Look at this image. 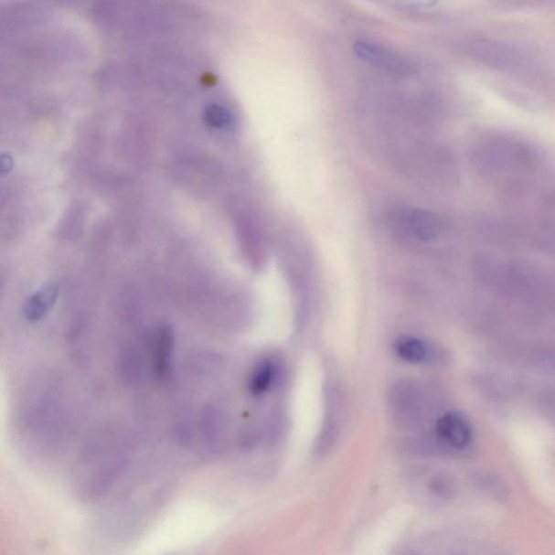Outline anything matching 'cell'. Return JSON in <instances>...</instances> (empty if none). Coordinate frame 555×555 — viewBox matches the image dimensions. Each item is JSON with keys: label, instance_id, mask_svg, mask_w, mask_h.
I'll use <instances>...</instances> for the list:
<instances>
[{"label": "cell", "instance_id": "cell-2", "mask_svg": "<svg viewBox=\"0 0 555 555\" xmlns=\"http://www.w3.org/2000/svg\"><path fill=\"white\" fill-rule=\"evenodd\" d=\"M436 435L443 445L454 449H463L472 441V428L463 414L448 412L438 419Z\"/></svg>", "mask_w": 555, "mask_h": 555}, {"label": "cell", "instance_id": "cell-1", "mask_svg": "<svg viewBox=\"0 0 555 555\" xmlns=\"http://www.w3.org/2000/svg\"><path fill=\"white\" fill-rule=\"evenodd\" d=\"M389 224L396 235L417 242L434 240L443 229V221L436 214L413 207L391 209Z\"/></svg>", "mask_w": 555, "mask_h": 555}, {"label": "cell", "instance_id": "cell-7", "mask_svg": "<svg viewBox=\"0 0 555 555\" xmlns=\"http://www.w3.org/2000/svg\"><path fill=\"white\" fill-rule=\"evenodd\" d=\"M395 352L402 360L419 364L428 358L429 348L418 337L401 336L395 343Z\"/></svg>", "mask_w": 555, "mask_h": 555}, {"label": "cell", "instance_id": "cell-6", "mask_svg": "<svg viewBox=\"0 0 555 555\" xmlns=\"http://www.w3.org/2000/svg\"><path fill=\"white\" fill-rule=\"evenodd\" d=\"M279 369L276 362L264 359L257 364L250 377L249 390L255 396H261L272 388L278 377Z\"/></svg>", "mask_w": 555, "mask_h": 555}, {"label": "cell", "instance_id": "cell-5", "mask_svg": "<svg viewBox=\"0 0 555 555\" xmlns=\"http://www.w3.org/2000/svg\"><path fill=\"white\" fill-rule=\"evenodd\" d=\"M58 294H59L58 285L49 283L38 291L37 294L32 295L26 302L25 309H23L26 318L30 323H37V321L42 320L50 312V309L54 307Z\"/></svg>", "mask_w": 555, "mask_h": 555}, {"label": "cell", "instance_id": "cell-3", "mask_svg": "<svg viewBox=\"0 0 555 555\" xmlns=\"http://www.w3.org/2000/svg\"><path fill=\"white\" fill-rule=\"evenodd\" d=\"M353 49L360 60L369 64L372 68L396 75L407 72L404 60L381 46L359 40L354 44Z\"/></svg>", "mask_w": 555, "mask_h": 555}, {"label": "cell", "instance_id": "cell-8", "mask_svg": "<svg viewBox=\"0 0 555 555\" xmlns=\"http://www.w3.org/2000/svg\"><path fill=\"white\" fill-rule=\"evenodd\" d=\"M207 122L210 127L219 128V130H224L231 125L230 115L220 108H210L207 112Z\"/></svg>", "mask_w": 555, "mask_h": 555}, {"label": "cell", "instance_id": "cell-9", "mask_svg": "<svg viewBox=\"0 0 555 555\" xmlns=\"http://www.w3.org/2000/svg\"><path fill=\"white\" fill-rule=\"evenodd\" d=\"M14 167V160L9 155H0V174H7Z\"/></svg>", "mask_w": 555, "mask_h": 555}, {"label": "cell", "instance_id": "cell-4", "mask_svg": "<svg viewBox=\"0 0 555 555\" xmlns=\"http://www.w3.org/2000/svg\"><path fill=\"white\" fill-rule=\"evenodd\" d=\"M175 335L171 326H162L154 338V358L155 375L165 379L171 375Z\"/></svg>", "mask_w": 555, "mask_h": 555}]
</instances>
